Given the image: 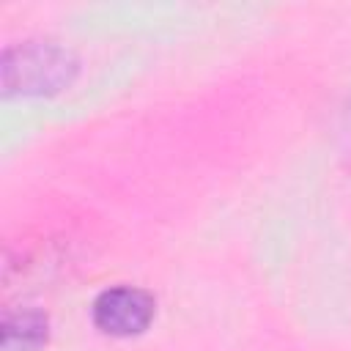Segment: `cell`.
I'll return each instance as SVG.
<instances>
[{
  "instance_id": "3957f363",
  "label": "cell",
  "mask_w": 351,
  "mask_h": 351,
  "mask_svg": "<svg viewBox=\"0 0 351 351\" xmlns=\"http://www.w3.org/2000/svg\"><path fill=\"white\" fill-rule=\"evenodd\" d=\"M3 351H41L49 340V318L41 310H8L0 324Z\"/></svg>"
},
{
  "instance_id": "7a4b0ae2",
  "label": "cell",
  "mask_w": 351,
  "mask_h": 351,
  "mask_svg": "<svg viewBox=\"0 0 351 351\" xmlns=\"http://www.w3.org/2000/svg\"><path fill=\"white\" fill-rule=\"evenodd\" d=\"M156 315V302L148 291L137 285H112L104 288L93 304L90 318L101 335L110 337H134L143 335Z\"/></svg>"
},
{
  "instance_id": "6da1fadb",
  "label": "cell",
  "mask_w": 351,
  "mask_h": 351,
  "mask_svg": "<svg viewBox=\"0 0 351 351\" xmlns=\"http://www.w3.org/2000/svg\"><path fill=\"white\" fill-rule=\"evenodd\" d=\"M80 71L77 55L52 38H27L8 44L0 58L3 96H55L66 90Z\"/></svg>"
}]
</instances>
